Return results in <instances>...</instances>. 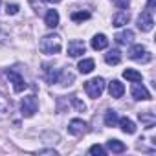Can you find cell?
I'll return each instance as SVG.
<instances>
[{"instance_id": "1", "label": "cell", "mask_w": 156, "mask_h": 156, "mask_svg": "<svg viewBox=\"0 0 156 156\" xmlns=\"http://www.w3.org/2000/svg\"><path fill=\"white\" fill-rule=\"evenodd\" d=\"M39 48H41V51L46 53V55H55V53H59V51L62 50V41H61V37L55 35V33L44 35V37L41 39V42H39Z\"/></svg>"}, {"instance_id": "2", "label": "cell", "mask_w": 156, "mask_h": 156, "mask_svg": "<svg viewBox=\"0 0 156 156\" xmlns=\"http://www.w3.org/2000/svg\"><path fill=\"white\" fill-rule=\"evenodd\" d=\"M103 90H105V79H103V77H94V79H90V81L85 83V92H87L92 99L101 98Z\"/></svg>"}, {"instance_id": "3", "label": "cell", "mask_w": 156, "mask_h": 156, "mask_svg": "<svg viewBox=\"0 0 156 156\" xmlns=\"http://www.w3.org/2000/svg\"><path fill=\"white\" fill-rule=\"evenodd\" d=\"M129 57L132 61H140V62H149L152 59V55L149 53V50L141 44H134L130 50H129Z\"/></svg>"}, {"instance_id": "4", "label": "cell", "mask_w": 156, "mask_h": 156, "mask_svg": "<svg viewBox=\"0 0 156 156\" xmlns=\"http://www.w3.org/2000/svg\"><path fill=\"white\" fill-rule=\"evenodd\" d=\"M37 107H39L37 105V98L35 96H26L22 99V103H20V112H22L24 118H31V116H35Z\"/></svg>"}, {"instance_id": "5", "label": "cell", "mask_w": 156, "mask_h": 156, "mask_svg": "<svg viewBox=\"0 0 156 156\" xmlns=\"http://www.w3.org/2000/svg\"><path fill=\"white\" fill-rule=\"evenodd\" d=\"M6 77L9 79V83H13V90L19 94V92H24L28 88L26 81H24V77L20 73H17L15 70H6Z\"/></svg>"}, {"instance_id": "6", "label": "cell", "mask_w": 156, "mask_h": 156, "mask_svg": "<svg viewBox=\"0 0 156 156\" xmlns=\"http://www.w3.org/2000/svg\"><path fill=\"white\" fill-rule=\"evenodd\" d=\"M152 26H154L152 13H151L149 9L141 11V15L138 17V28H140L141 31H151V30H152Z\"/></svg>"}, {"instance_id": "7", "label": "cell", "mask_w": 156, "mask_h": 156, "mask_svg": "<svg viewBox=\"0 0 156 156\" xmlns=\"http://www.w3.org/2000/svg\"><path fill=\"white\" fill-rule=\"evenodd\" d=\"M87 51V44L83 41H70L68 42V55L70 57H81Z\"/></svg>"}, {"instance_id": "8", "label": "cell", "mask_w": 156, "mask_h": 156, "mask_svg": "<svg viewBox=\"0 0 156 156\" xmlns=\"http://www.w3.org/2000/svg\"><path fill=\"white\" fill-rule=\"evenodd\" d=\"M68 132L72 136H83L87 132V123L83 119H72L68 123Z\"/></svg>"}, {"instance_id": "9", "label": "cell", "mask_w": 156, "mask_h": 156, "mask_svg": "<svg viewBox=\"0 0 156 156\" xmlns=\"http://www.w3.org/2000/svg\"><path fill=\"white\" fill-rule=\"evenodd\" d=\"M130 92H132V98H134L136 101H149V99H151L149 90H147L143 85H140V83H134Z\"/></svg>"}, {"instance_id": "10", "label": "cell", "mask_w": 156, "mask_h": 156, "mask_svg": "<svg viewBox=\"0 0 156 156\" xmlns=\"http://www.w3.org/2000/svg\"><path fill=\"white\" fill-rule=\"evenodd\" d=\"M42 73H44V77H46L48 83H57V79H59V70H55V68H53L51 64H48V62L42 64Z\"/></svg>"}, {"instance_id": "11", "label": "cell", "mask_w": 156, "mask_h": 156, "mask_svg": "<svg viewBox=\"0 0 156 156\" xmlns=\"http://www.w3.org/2000/svg\"><path fill=\"white\" fill-rule=\"evenodd\" d=\"M108 94H110V98H121L123 94H125V87H123V83H119L118 79H114L112 83H108Z\"/></svg>"}, {"instance_id": "12", "label": "cell", "mask_w": 156, "mask_h": 156, "mask_svg": "<svg viewBox=\"0 0 156 156\" xmlns=\"http://www.w3.org/2000/svg\"><path fill=\"white\" fill-rule=\"evenodd\" d=\"M129 20H130V13H129V11H119V13H116V15L112 17V26L121 28V26L129 24Z\"/></svg>"}, {"instance_id": "13", "label": "cell", "mask_w": 156, "mask_h": 156, "mask_svg": "<svg viewBox=\"0 0 156 156\" xmlns=\"http://www.w3.org/2000/svg\"><path fill=\"white\" fill-rule=\"evenodd\" d=\"M116 42L118 44H130L132 41H134V31H130V30H125V31H119V33H116Z\"/></svg>"}, {"instance_id": "14", "label": "cell", "mask_w": 156, "mask_h": 156, "mask_svg": "<svg viewBox=\"0 0 156 156\" xmlns=\"http://www.w3.org/2000/svg\"><path fill=\"white\" fill-rule=\"evenodd\" d=\"M92 48L94 50H105L107 46H108V39L103 35V33H98V35H94V39H92Z\"/></svg>"}, {"instance_id": "15", "label": "cell", "mask_w": 156, "mask_h": 156, "mask_svg": "<svg viewBox=\"0 0 156 156\" xmlns=\"http://www.w3.org/2000/svg\"><path fill=\"white\" fill-rule=\"evenodd\" d=\"M119 61H121V51L119 50H108V53H105V62L107 64H119Z\"/></svg>"}, {"instance_id": "16", "label": "cell", "mask_w": 156, "mask_h": 156, "mask_svg": "<svg viewBox=\"0 0 156 156\" xmlns=\"http://www.w3.org/2000/svg\"><path fill=\"white\" fill-rule=\"evenodd\" d=\"M44 22H46L48 28H57L59 26V13L55 9H50L46 13V17H44Z\"/></svg>"}, {"instance_id": "17", "label": "cell", "mask_w": 156, "mask_h": 156, "mask_svg": "<svg viewBox=\"0 0 156 156\" xmlns=\"http://www.w3.org/2000/svg\"><path fill=\"white\" fill-rule=\"evenodd\" d=\"M118 123H119V127H121V130H123L125 134H134V132H136V125H134L132 119H129V118H121Z\"/></svg>"}, {"instance_id": "18", "label": "cell", "mask_w": 156, "mask_h": 156, "mask_svg": "<svg viewBox=\"0 0 156 156\" xmlns=\"http://www.w3.org/2000/svg\"><path fill=\"white\" fill-rule=\"evenodd\" d=\"M107 149H108L110 152H116V154H119V152H125V151H127L125 143H121L119 140H108V141H107Z\"/></svg>"}, {"instance_id": "19", "label": "cell", "mask_w": 156, "mask_h": 156, "mask_svg": "<svg viewBox=\"0 0 156 156\" xmlns=\"http://www.w3.org/2000/svg\"><path fill=\"white\" fill-rule=\"evenodd\" d=\"M123 77H125L127 81H130V83H140L141 81V73L136 72V70H132V68H127L123 72Z\"/></svg>"}, {"instance_id": "20", "label": "cell", "mask_w": 156, "mask_h": 156, "mask_svg": "<svg viewBox=\"0 0 156 156\" xmlns=\"http://www.w3.org/2000/svg\"><path fill=\"white\" fill-rule=\"evenodd\" d=\"M94 66H96L94 59H83L79 64H77V68H79V72H81V73H90V72L94 70Z\"/></svg>"}, {"instance_id": "21", "label": "cell", "mask_w": 156, "mask_h": 156, "mask_svg": "<svg viewBox=\"0 0 156 156\" xmlns=\"http://www.w3.org/2000/svg\"><path fill=\"white\" fill-rule=\"evenodd\" d=\"M118 121H119V118H118V112L116 110H107L105 112V125L107 127H116Z\"/></svg>"}, {"instance_id": "22", "label": "cell", "mask_w": 156, "mask_h": 156, "mask_svg": "<svg viewBox=\"0 0 156 156\" xmlns=\"http://www.w3.org/2000/svg\"><path fill=\"white\" fill-rule=\"evenodd\" d=\"M57 83H61V85H72V83H73V73H70L68 70L59 72V79H57Z\"/></svg>"}, {"instance_id": "23", "label": "cell", "mask_w": 156, "mask_h": 156, "mask_svg": "<svg viewBox=\"0 0 156 156\" xmlns=\"http://www.w3.org/2000/svg\"><path fill=\"white\" fill-rule=\"evenodd\" d=\"M140 121H143L147 127H152L154 125V121H156V118H154V114L152 112H140Z\"/></svg>"}, {"instance_id": "24", "label": "cell", "mask_w": 156, "mask_h": 156, "mask_svg": "<svg viewBox=\"0 0 156 156\" xmlns=\"http://www.w3.org/2000/svg\"><path fill=\"white\" fill-rule=\"evenodd\" d=\"M88 19H90L88 11H75V13H72V20L73 22H83V20H88Z\"/></svg>"}, {"instance_id": "25", "label": "cell", "mask_w": 156, "mask_h": 156, "mask_svg": "<svg viewBox=\"0 0 156 156\" xmlns=\"http://www.w3.org/2000/svg\"><path fill=\"white\" fill-rule=\"evenodd\" d=\"M72 105H73V107H75L77 110H79V112H83V110L87 108V105H85L83 101H79V99L75 98V96H72Z\"/></svg>"}, {"instance_id": "26", "label": "cell", "mask_w": 156, "mask_h": 156, "mask_svg": "<svg viewBox=\"0 0 156 156\" xmlns=\"http://www.w3.org/2000/svg\"><path fill=\"white\" fill-rule=\"evenodd\" d=\"M88 152H90V154H99V156H105V152H107V151H105L101 145H92V147L88 149Z\"/></svg>"}, {"instance_id": "27", "label": "cell", "mask_w": 156, "mask_h": 156, "mask_svg": "<svg viewBox=\"0 0 156 156\" xmlns=\"http://www.w3.org/2000/svg\"><path fill=\"white\" fill-rule=\"evenodd\" d=\"M19 9H20L19 4H8V6H6V13H8V15H17Z\"/></svg>"}, {"instance_id": "28", "label": "cell", "mask_w": 156, "mask_h": 156, "mask_svg": "<svg viewBox=\"0 0 156 156\" xmlns=\"http://www.w3.org/2000/svg\"><path fill=\"white\" fill-rule=\"evenodd\" d=\"M114 4H116L119 9H129V6H130V0H114Z\"/></svg>"}, {"instance_id": "29", "label": "cell", "mask_w": 156, "mask_h": 156, "mask_svg": "<svg viewBox=\"0 0 156 156\" xmlns=\"http://www.w3.org/2000/svg\"><path fill=\"white\" fill-rule=\"evenodd\" d=\"M154 8H156V0H147V9L152 11Z\"/></svg>"}, {"instance_id": "30", "label": "cell", "mask_w": 156, "mask_h": 156, "mask_svg": "<svg viewBox=\"0 0 156 156\" xmlns=\"http://www.w3.org/2000/svg\"><path fill=\"white\" fill-rule=\"evenodd\" d=\"M39 154H57V151H53V149H44V151H39Z\"/></svg>"}, {"instance_id": "31", "label": "cell", "mask_w": 156, "mask_h": 156, "mask_svg": "<svg viewBox=\"0 0 156 156\" xmlns=\"http://www.w3.org/2000/svg\"><path fill=\"white\" fill-rule=\"evenodd\" d=\"M44 2H53L55 4V2H59V0H44Z\"/></svg>"}, {"instance_id": "32", "label": "cell", "mask_w": 156, "mask_h": 156, "mask_svg": "<svg viewBox=\"0 0 156 156\" xmlns=\"http://www.w3.org/2000/svg\"><path fill=\"white\" fill-rule=\"evenodd\" d=\"M0 4H2V0H0Z\"/></svg>"}]
</instances>
